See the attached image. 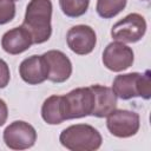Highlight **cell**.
<instances>
[{
  "label": "cell",
  "mask_w": 151,
  "mask_h": 151,
  "mask_svg": "<svg viewBox=\"0 0 151 151\" xmlns=\"http://www.w3.org/2000/svg\"><path fill=\"white\" fill-rule=\"evenodd\" d=\"M52 1L31 0L26 7L22 26L29 32L33 44H42L52 34Z\"/></svg>",
  "instance_id": "6da1fadb"
},
{
  "label": "cell",
  "mask_w": 151,
  "mask_h": 151,
  "mask_svg": "<svg viewBox=\"0 0 151 151\" xmlns=\"http://www.w3.org/2000/svg\"><path fill=\"white\" fill-rule=\"evenodd\" d=\"M59 142L71 151H94L101 146L103 138L93 126L88 124H76L61 131Z\"/></svg>",
  "instance_id": "7a4b0ae2"
},
{
  "label": "cell",
  "mask_w": 151,
  "mask_h": 151,
  "mask_svg": "<svg viewBox=\"0 0 151 151\" xmlns=\"http://www.w3.org/2000/svg\"><path fill=\"white\" fill-rule=\"evenodd\" d=\"M112 91L123 100H129L134 97L144 99L151 98V72L146 70L144 73L131 72L119 74L113 79Z\"/></svg>",
  "instance_id": "3957f363"
},
{
  "label": "cell",
  "mask_w": 151,
  "mask_h": 151,
  "mask_svg": "<svg viewBox=\"0 0 151 151\" xmlns=\"http://www.w3.org/2000/svg\"><path fill=\"white\" fill-rule=\"evenodd\" d=\"M65 118L77 119L92 114L94 107V93L91 87H78L63 96Z\"/></svg>",
  "instance_id": "277c9868"
},
{
  "label": "cell",
  "mask_w": 151,
  "mask_h": 151,
  "mask_svg": "<svg viewBox=\"0 0 151 151\" xmlns=\"http://www.w3.org/2000/svg\"><path fill=\"white\" fill-rule=\"evenodd\" d=\"M146 32V21L143 15L131 13L117 21L111 28V37L116 41L132 44L139 41Z\"/></svg>",
  "instance_id": "5b68a950"
},
{
  "label": "cell",
  "mask_w": 151,
  "mask_h": 151,
  "mask_svg": "<svg viewBox=\"0 0 151 151\" xmlns=\"http://www.w3.org/2000/svg\"><path fill=\"white\" fill-rule=\"evenodd\" d=\"M106 126L111 134L118 138H129L134 136L139 127V114L134 111L114 109L106 116Z\"/></svg>",
  "instance_id": "8992f818"
},
{
  "label": "cell",
  "mask_w": 151,
  "mask_h": 151,
  "mask_svg": "<svg viewBox=\"0 0 151 151\" xmlns=\"http://www.w3.org/2000/svg\"><path fill=\"white\" fill-rule=\"evenodd\" d=\"M35 129L24 120H15L11 123L4 131V142L11 150L29 149L35 144Z\"/></svg>",
  "instance_id": "52a82bcc"
},
{
  "label": "cell",
  "mask_w": 151,
  "mask_h": 151,
  "mask_svg": "<svg viewBox=\"0 0 151 151\" xmlns=\"http://www.w3.org/2000/svg\"><path fill=\"white\" fill-rule=\"evenodd\" d=\"M134 54L131 47L120 41L110 42L103 52L104 66L113 72H122L132 66Z\"/></svg>",
  "instance_id": "ba28073f"
},
{
  "label": "cell",
  "mask_w": 151,
  "mask_h": 151,
  "mask_svg": "<svg viewBox=\"0 0 151 151\" xmlns=\"http://www.w3.org/2000/svg\"><path fill=\"white\" fill-rule=\"evenodd\" d=\"M66 42L72 52L79 55L91 53L97 44L94 29L87 25H76L66 33Z\"/></svg>",
  "instance_id": "9c48e42d"
},
{
  "label": "cell",
  "mask_w": 151,
  "mask_h": 151,
  "mask_svg": "<svg viewBox=\"0 0 151 151\" xmlns=\"http://www.w3.org/2000/svg\"><path fill=\"white\" fill-rule=\"evenodd\" d=\"M48 76L47 79L52 83H64L72 74V63L70 58L59 50H50L42 54Z\"/></svg>",
  "instance_id": "30bf717a"
},
{
  "label": "cell",
  "mask_w": 151,
  "mask_h": 151,
  "mask_svg": "<svg viewBox=\"0 0 151 151\" xmlns=\"http://www.w3.org/2000/svg\"><path fill=\"white\" fill-rule=\"evenodd\" d=\"M21 79L28 85H38L47 79L48 70L42 55H31L24 59L19 66Z\"/></svg>",
  "instance_id": "8fae6325"
},
{
  "label": "cell",
  "mask_w": 151,
  "mask_h": 151,
  "mask_svg": "<svg viewBox=\"0 0 151 151\" xmlns=\"http://www.w3.org/2000/svg\"><path fill=\"white\" fill-rule=\"evenodd\" d=\"M32 44V37L22 25L7 31L1 38V47L5 52L12 55H17L27 51Z\"/></svg>",
  "instance_id": "7c38bea8"
},
{
  "label": "cell",
  "mask_w": 151,
  "mask_h": 151,
  "mask_svg": "<svg viewBox=\"0 0 151 151\" xmlns=\"http://www.w3.org/2000/svg\"><path fill=\"white\" fill-rule=\"evenodd\" d=\"M91 90L94 93V107L91 116L104 118L111 111L117 107V96L112 88L103 85H91Z\"/></svg>",
  "instance_id": "4fadbf2b"
},
{
  "label": "cell",
  "mask_w": 151,
  "mask_h": 151,
  "mask_svg": "<svg viewBox=\"0 0 151 151\" xmlns=\"http://www.w3.org/2000/svg\"><path fill=\"white\" fill-rule=\"evenodd\" d=\"M41 117L50 125H58L66 120L63 96L53 94L45 99L41 106Z\"/></svg>",
  "instance_id": "5bb4252c"
},
{
  "label": "cell",
  "mask_w": 151,
  "mask_h": 151,
  "mask_svg": "<svg viewBox=\"0 0 151 151\" xmlns=\"http://www.w3.org/2000/svg\"><path fill=\"white\" fill-rule=\"evenodd\" d=\"M126 2L127 0H97L96 11L99 17L111 19L125 8Z\"/></svg>",
  "instance_id": "9a60e30c"
},
{
  "label": "cell",
  "mask_w": 151,
  "mask_h": 151,
  "mask_svg": "<svg viewBox=\"0 0 151 151\" xmlns=\"http://www.w3.org/2000/svg\"><path fill=\"white\" fill-rule=\"evenodd\" d=\"M59 5L66 17L78 18L86 13L90 0H59Z\"/></svg>",
  "instance_id": "2e32d148"
},
{
  "label": "cell",
  "mask_w": 151,
  "mask_h": 151,
  "mask_svg": "<svg viewBox=\"0 0 151 151\" xmlns=\"http://www.w3.org/2000/svg\"><path fill=\"white\" fill-rule=\"evenodd\" d=\"M15 17V1L0 0V25L12 21Z\"/></svg>",
  "instance_id": "e0dca14e"
},
{
  "label": "cell",
  "mask_w": 151,
  "mask_h": 151,
  "mask_svg": "<svg viewBox=\"0 0 151 151\" xmlns=\"http://www.w3.org/2000/svg\"><path fill=\"white\" fill-rule=\"evenodd\" d=\"M11 79V72L7 63L0 58V88H5Z\"/></svg>",
  "instance_id": "ac0fdd59"
},
{
  "label": "cell",
  "mask_w": 151,
  "mask_h": 151,
  "mask_svg": "<svg viewBox=\"0 0 151 151\" xmlns=\"http://www.w3.org/2000/svg\"><path fill=\"white\" fill-rule=\"evenodd\" d=\"M8 118V109L6 103L0 98V126H2Z\"/></svg>",
  "instance_id": "d6986e66"
},
{
  "label": "cell",
  "mask_w": 151,
  "mask_h": 151,
  "mask_svg": "<svg viewBox=\"0 0 151 151\" xmlns=\"http://www.w3.org/2000/svg\"><path fill=\"white\" fill-rule=\"evenodd\" d=\"M145 1H147V0H145Z\"/></svg>",
  "instance_id": "ffe728a7"
},
{
  "label": "cell",
  "mask_w": 151,
  "mask_h": 151,
  "mask_svg": "<svg viewBox=\"0 0 151 151\" xmlns=\"http://www.w3.org/2000/svg\"><path fill=\"white\" fill-rule=\"evenodd\" d=\"M14 1H17V0H14Z\"/></svg>",
  "instance_id": "44dd1931"
}]
</instances>
